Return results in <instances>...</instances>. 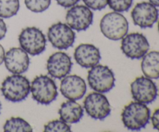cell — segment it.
Instances as JSON below:
<instances>
[{"mask_svg": "<svg viewBox=\"0 0 159 132\" xmlns=\"http://www.w3.org/2000/svg\"><path fill=\"white\" fill-rule=\"evenodd\" d=\"M121 119L124 127L128 130H140L149 123L151 110L146 104L134 101L124 107Z\"/></svg>", "mask_w": 159, "mask_h": 132, "instance_id": "cell-1", "label": "cell"}, {"mask_svg": "<svg viewBox=\"0 0 159 132\" xmlns=\"http://www.w3.org/2000/svg\"><path fill=\"white\" fill-rule=\"evenodd\" d=\"M1 92L5 99L9 102H21L30 93V82L25 76L13 74L4 79L1 85Z\"/></svg>", "mask_w": 159, "mask_h": 132, "instance_id": "cell-2", "label": "cell"}, {"mask_svg": "<svg viewBox=\"0 0 159 132\" xmlns=\"http://www.w3.org/2000/svg\"><path fill=\"white\" fill-rule=\"evenodd\" d=\"M100 30L107 38L111 40H122L127 34L129 23L120 12L107 13L100 21Z\"/></svg>", "mask_w": 159, "mask_h": 132, "instance_id": "cell-3", "label": "cell"}, {"mask_svg": "<svg viewBox=\"0 0 159 132\" xmlns=\"http://www.w3.org/2000/svg\"><path fill=\"white\" fill-rule=\"evenodd\" d=\"M30 93L36 102L41 105H49L57 97L55 82L45 75L37 76L30 84Z\"/></svg>", "mask_w": 159, "mask_h": 132, "instance_id": "cell-4", "label": "cell"}, {"mask_svg": "<svg viewBox=\"0 0 159 132\" xmlns=\"http://www.w3.org/2000/svg\"><path fill=\"white\" fill-rule=\"evenodd\" d=\"M88 82L90 88L101 93L110 92L115 86V75L107 65H96L88 71Z\"/></svg>", "mask_w": 159, "mask_h": 132, "instance_id": "cell-5", "label": "cell"}, {"mask_svg": "<svg viewBox=\"0 0 159 132\" xmlns=\"http://www.w3.org/2000/svg\"><path fill=\"white\" fill-rule=\"evenodd\" d=\"M18 39L22 49L32 56L39 55L46 49V37L39 28L34 26L25 28Z\"/></svg>", "mask_w": 159, "mask_h": 132, "instance_id": "cell-6", "label": "cell"}, {"mask_svg": "<svg viewBox=\"0 0 159 132\" xmlns=\"http://www.w3.org/2000/svg\"><path fill=\"white\" fill-rule=\"evenodd\" d=\"M150 44L147 37L140 33L127 34L121 41V51L132 60L141 59L148 52Z\"/></svg>", "mask_w": 159, "mask_h": 132, "instance_id": "cell-7", "label": "cell"}, {"mask_svg": "<svg viewBox=\"0 0 159 132\" xmlns=\"http://www.w3.org/2000/svg\"><path fill=\"white\" fill-rule=\"evenodd\" d=\"M130 91L134 100L146 105L153 102L158 96L156 84L146 76L136 78L130 84Z\"/></svg>", "mask_w": 159, "mask_h": 132, "instance_id": "cell-8", "label": "cell"}, {"mask_svg": "<svg viewBox=\"0 0 159 132\" xmlns=\"http://www.w3.org/2000/svg\"><path fill=\"white\" fill-rule=\"evenodd\" d=\"M75 33L68 24L56 23L51 25L48 31V38L54 48L66 50L73 46L75 40Z\"/></svg>", "mask_w": 159, "mask_h": 132, "instance_id": "cell-9", "label": "cell"}, {"mask_svg": "<svg viewBox=\"0 0 159 132\" xmlns=\"http://www.w3.org/2000/svg\"><path fill=\"white\" fill-rule=\"evenodd\" d=\"M84 109L90 117L104 120L111 113V107L105 95L98 92L89 94L84 100Z\"/></svg>", "mask_w": 159, "mask_h": 132, "instance_id": "cell-10", "label": "cell"}, {"mask_svg": "<svg viewBox=\"0 0 159 132\" xmlns=\"http://www.w3.org/2000/svg\"><path fill=\"white\" fill-rule=\"evenodd\" d=\"M158 9L149 2L138 3L131 11L134 23L141 29L152 28L158 20Z\"/></svg>", "mask_w": 159, "mask_h": 132, "instance_id": "cell-11", "label": "cell"}, {"mask_svg": "<svg viewBox=\"0 0 159 132\" xmlns=\"http://www.w3.org/2000/svg\"><path fill=\"white\" fill-rule=\"evenodd\" d=\"M67 24L76 31L86 30L93 22V12L84 5H75L66 13Z\"/></svg>", "mask_w": 159, "mask_h": 132, "instance_id": "cell-12", "label": "cell"}, {"mask_svg": "<svg viewBox=\"0 0 159 132\" xmlns=\"http://www.w3.org/2000/svg\"><path fill=\"white\" fill-rule=\"evenodd\" d=\"M73 63L66 53L58 51L51 54L47 61V70L51 77L61 79L71 72Z\"/></svg>", "mask_w": 159, "mask_h": 132, "instance_id": "cell-13", "label": "cell"}, {"mask_svg": "<svg viewBox=\"0 0 159 132\" xmlns=\"http://www.w3.org/2000/svg\"><path fill=\"white\" fill-rule=\"evenodd\" d=\"M5 66L9 72L21 75L29 69L30 57L28 54L20 48H12L5 54Z\"/></svg>", "mask_w": 159, "mask_h": 132, "instance_id": "cell-14", "label": "cell"}, {"mask_svg": "<svg viewBox=\"0 0 159 132\" xmlns=\"http://www.w3.org/2000/svg\"><path fill=\"white\" fill-rule=\"evenodd\" d=\"M87 86L85 80L76 75H66L61 82L60 91L62 96L69 100H79L86 93Z\"/></svg>", "mask_w": 159, "mask_h": 132, "instance_id": "cell-15", "label": "cell"}, {"mask_svg": "<svg viewBox=\"0 0 159 132\" xmlns=\"http://www.w3.org/2000/svg\"><path fill=\"white\" fill-rule=\"evenodd\" d=\"M74 57L81 67L91 68L100 61L101 54L98 48L93 44L82 43L75 50Z\"/></svg>", "mask_w": 159, "mask_h": 132, "instance_id": "cell-16", "label": "cell"}, {"mask_svg": "<svg viewBox=\"0 0 159 132\" xmlns=\"http://www.w3.org/2000/svg\"><path fill=\"white\" fill-rule=\"evenodd\" d=\"M58 113L60 119L67 124H76L83 116L84 109L75 100H68L61 104Z\"/></svg>", "mask_w": 159, "mask_h": 132, "instance_id": "cell-17", "label": "cell"}, {"mask_svg": "<svg viewBox=\"0 0 159 132\" xmlns=\"http://www.w3.org/2000/svg\"><path fill=\"white\" fill-rule=\"evenodd\" d=\"M141 70L144 76L151 79H159V51L148 52L142 57Z\"/></svg>", "mask_w": 159, "mask_h": 132, "instance_id": "cell-18", "label": "cell"}, {"mask_svg": "<svg viewBox=\"0 0 159 132\" xmlns=\"http://www.w3.org/2000/svg\"><path fill=\"white\" fill-rule=\"evenodd\" d=\"M3 130L6 132H30L33 131V128L30 124L21 117H12L9 118L6 121Z\"/></svg>", "mask_w": 159, "mask_h": 132, "instance_id": "cell-19", "label": "cell"}, {"mask_svg": "<svg viewBox=\"0 0 159 132\" xmlns=\"http://www.w3.org/2000/svg\"><path fill=\"white\" fill-rule=\"evenodd\" d=\"M20 7V0H0V17L8 19L14 16Z\"/></svg>", "mask_w": 159, "mask_h": 132, "instance_id": "cell-20", "label": "cell"}, {"mask_svg": "<svg viewBox=\"0 0 159 132\" xmlns=\"http://www.w3.org/2000/svg\"><path fill=\"white\" fill-rule=\"evenodd\" d=\"M26 7L33 12H43L50 7L51 0H24Z\"/></svg>", "mask_w": 159, "mask_h": 132, "instance_id": "cell-21", "label": "cell"}, {"mask_svg": "<svg viewBox=\"0 0 159 132\" xmlns=\"http://www.w3.org/2000/svg\"><path fill=\"white\" fill-rule=\"evenodd\" d=\"M43 130H44V132H70L71 131V127H70V125H68V124H67L62 120H54V121H51L47 124H45Z\"/></svg>", "mask_w": 159, "mask_h": 132, "instance_id": "cell-22", "label": "cell"}, {"mask_svg": "<svg viewBox=\"0 0 159 132\" xmlns=\"http://www.w3.org/2000/svg\"><path fill=\"white\" fill-rule=\"evenodd\" d=\"M134 0H108V5L114 12H127L131 8Z\"/></svg>", "mask_w": 159, "mask_h": 132, "instance_id": "cell-23", "label": "cell"}, {"mask_svg": "<svg viewBox=\"0 0 159 132\" xmlns=\"http://www.w3.org/2000/svg\"><path fill=\"white\" fill-rule=\"evenodd\" d=\"M85 6L93 10L100 11L108 5V0H82Z\"/></svg>", "mask_w": 159, "mask_h": 132, "instance_id": "cell-24", "label": "cell"}, {"mask_svg": "<svg viewBox=\"0 0 159 132\" xmlns=\"http://www.w3.org/2000/svg\"><path fill=\"white\" fill-rule=\"evenodd\" d=\"M59 6L64 8H71L77 5L80 0H55Z\"/></svg>", "mask_w": 159, "mask_h": 132, "instance_id": "cell-25", "label": "cell"}, {"mask_svg": "<svg viewBox=\"0 0 159 132\" xmlns=\"http://www.w3.org/2000/svg\"><path fill=\"white\" fill-rule=\"evenodd\" d=\"M151 119H152V126L154 128L159 131V108L155 110Z\"/></svg>", "mask_w": 159, "mask_h": 132, "instance_id": "cell-26", "label": "cell"}, {"mask_svg": "<svg viewBox=\"0 0 159 132\" xmlns=\"http://www.w3.org/2000/svg\"><path fill=\"white\" fill-rule=\"evenodd\" d=\"M7 32V26L4 20L0 17V40H2Z\"/></svg>", "mask_w": 159, "mask_h": 132, "instance_id": "cell-27", "label": "cell"}, {"mask_svg": "<svg viewBox=\"0 0 159 132\" xmlns=\"http://www.w3.org/2000/svg\"><path fill=\"white\" fill-rule=\"evenodd\" d=\"M5 50L4 48L0 44V65L4 62V57H5Z\"/></svg>", "mask_w": 159, "mask_h": 132, "instance_id": "cell-28", "label": "cell"}, {"mask_svg": "<svg viewBox=\"0 0 159 132\" xmlns=\"http://www.w3.org/2000/svg\"><path fill=\"white\" fill-rule=\"evenodd\" d=\"M148 1L156 7H159V0H148Z\"/></svg>", "mask_w": 159, "mask_h": 132, "instance_id": "cell-29", "label": "cell"}, {"mask_svg": "<svg viewBox=\"0 0 159 132\" xmlns=\"http://www.w3.org/2000/svg\"><path fill=\"white\" fill-rule=\"evenodd\" d=\"M1 109H2V105H1V102H0V113H1Z\"/></svg>", "mask_w": 159, "mask_h": 132, "instance_id": "cell-30", "label": "cell"}, {"mask_svg": "<svg viewBox=\"0 0 159 132\" xmlns=\"http://www.w3.org/2000/svg\"><path fill=\"white\" fill-rule=\"evenodd\" d=\"M158 32H159V22H158Z\"/></svg>", "mask_w": 159, "mask_h": 132, "instance_id": "cell-31", "label": "cell"}]
</instances>
